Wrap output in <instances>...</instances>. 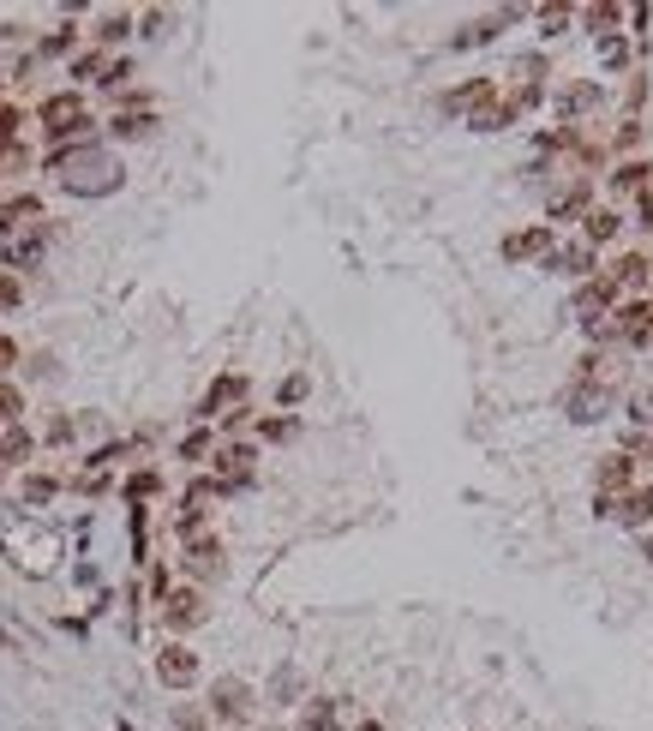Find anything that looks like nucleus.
<instances>
[{
  "mask_svg": "<svg viewBox=\"0 0 653 731\" xmlns=\"http://www.w3.org/2000/svg\"><path fill=\"white\" fill-rule=\"evenodd\" d=\"M42 252H48V222H36L30 234H12L6 240V270H36Z\"/></svg>",
  "mask_w": 653,
  "mask_h": 731,
  "instance_id": "obj_13",
  "label": "nucleus"
},
{
  "mask_svg": "<svg viewBox=\"0 0 653 731\" xmlns=\"http://www.w3.org/2000/svg\"><path fill=\"white\" fill-rule=\"evenodd\" d=\"M600 60H606L612 72H624V66H630V42H624V36H600Z\"/></svg>",
  "mask_w": 653,
  "mask_h": 731,
  "instance_id": "obj_29",
  "label": "nucleus"
},
{
  "mask_svg": "<svg viewBox=\"0 0 653 731\" xmlns=\"http://www.w3.org/2000/svg\"><path fill=\"white\" fill-rule=\"evenodd\" d=\"M72 78H96V84H102V78H108V54H102V48L78 54V60H72Z\"/></svg>",
  "mask_w": 653,
  "mask_h": 731,
  "instance_id": "obj_27",
  "label": "nucleus"
},
{
  "mask_svg": "<svg viewBox=\"0 0 653 731\" xmlns=\"http://www.w3.org/2000/svg\"><path fill=\"white\" fill-rule=\"evenodd\" d=\"M240 396H246V378H240V372H228V378H216V384H210V396L198 402V414L210 420V414H222V408H228V402H240Z\"/></svg>",
  "mask_w": 653,
  "mask_h": 731,
  "instance_id": "obj_23",
  "label": "nucleus"
},
{
  "mask_svg": "<svg viewBox=\"0 0 653 731\" xmlns=\"http://www.w3.org/2000/svg\"><path fill=\"white\" fill-rule=\"evenodd\" d=\"M522 120V108L510 102V96H492V102H480L474 114H468V132H510Z\"/></svg>",
  "mask_w": 653,
  "mask_h": 731,
  "instance_id": "obj_14",
  "label": "nucleus"
},
{
  "mask_svg": "<svg viewBox=\"0 0 653 731\" xmlns=\"http://www.w3.org/2000/svg\"><path fill=\"white\" fill-rule=\"evenodd\" d=\"M210 456V432H192V438H180V462H204Z\"/></svg>",
  "mask_w": 653,
  "mask_h": 731,
  "instance_id": "obj_34",
  "label": "nucleus"
},
{
  "mask_svg": "<svg viewBox=\"0 0 653 731\" xmlns=\"http://www.w3.org/2000/svg\"><path fill=\"white\" fill-rule=\"evenodd\" d=\"M618 228H624V216H618V210H588V216H582V240H588L594 252H600V246H612V240H618Z\"/></svg>",
  "mask_w": 653,
  "mask_h": 731,
  "instance_id": "obj_21",
  "label": "nucleus"
},
{
  "mask_svg": "<svg viewBox=\"0 0 653 731\" xmlns=\"http://www.w3.org/2000/svg\"><path fill=\"white\" fill-rule=\"evenodd\" d=\"M552 108H558L564 126H582V120L600 108V78H576V84H564V90L552 96Z\"/></svg>",
  "mask_w": 653,
  "mask_h": 731,
  "instance_id": "obj_8",
  "label": "nucleus"
},
{
  "mask_svg": "<svg viewBox=\"0 0 653 731\" xmlns=\"http://www.w3.org/2000/svg\"><path fill=\"white\" fill-rule=\"evenodd\" d=\"M552 246H558V228H552V222H534V228H516V234H504V258H510V264L546 258Z\"/></svg>",
  "mask_w": 653,
  "mask_h": 731,
  "instance_id": "obj_11",
  "label": "nucleus"
},
{
  "mask_svg": "<svg viewBox=\"0 0 653 731\" xmlns=\"http://www.w3.org/2000/svg\"><path fill=\"white\" fill-rule=\"evenodd\" d=\"M18 414H24V390L0 384V426H18Z\"/></svg>",
  "mask_w": 653,
  "mask_h": 731,
  "instance_id": "obj_31",
  "label": "nucleus"
},
{
  "mask_svg": "<svg viewBox=\"0 0 653 731\" xmlns=\"http://www.w3.org/2000/svg\"><path fill=\"white\" fill-rule=\"evenodd\" d=\"M534 18H540V36H558V30H564V24L576 18V12H570V6H540Z\"/></svg>",
  "mask_w": 653,
  "mask_h": 731,
  "instance_id": "obj_32",
  "label": "nucleus"
},
{
  "mask_svg": "<svg viewBox=\"0 0 653 731\" xmlns=\"http://www.w3.org/2000/svg\"><path fill=\"white\" fill-rule=\"evenodd\" d=\"M48 168L60 174V186H66V192H84V198H96V192H114V186H120V162H114V156H102L96 144L54 150V162H48Z\"/></svg>",
  "mask_w": 653,
  "mask_h": 731,
  "instance_id": "obj_1",
  "label": "nucleus"
},
{
  "mask_svg": "<svg viewBox=\"0 0 653 731\" xmlns=\"http://www.w3.org/2000/svg\"><path fill=\"white\" fill-rule=\"evenodd\" d=\"M252 702H258V690H252L246 678H216V684H210V714H216V720H246Z\"/></svg>",
  "mask_w": 653,
  "mask_h": 731,
  "instance_id": "obj_10",
  "label": "nucleus"
},
{
  "mask_svg": "<svg viewBox=\"0 0 653 731\" xmlns=\"http://www.w3.org/2000/svg\"><path fill=\"white\" fill-rule=\"evenodd\" d=\"M612 510H618V498H606V492H594V516H600V522H612Z\"/></svg>",
  "mask_w": 653,
  "mask_h": 731,
  "instance_id": "obj_44",
  "label": "nucleus"
},
{
  "mask_svg": "<svg viewBox=\"0 0 653 731\" xmlns=\"http://www.w3.org/2000/svg\"><path fill=\"white\" fill-rule=\"evenodd\" d=\"M336 708H342V702H330V696L306 702V714H300V731H336Z\"/></svg>",
  "mask_w": 653,
  "mask_h": 731,
  "instance_id": "obj_25",
  "label": "nucleus"
},
{
  "mask_svg": "<svg viewBox=\"0 0 653 731\" xmlns=\"http://www.w3.org/2000/svg\"><path fill=\"white\" fill-rule=\"evenodd\" d=\"M42 132H48V144H84V132H90V114H84V96H72V90H60V96H48L42 102Z\"/></svg>",
  "mask_w": 653,
  "mask_h": 731,
  "instance_id": "obj_2",
  "label": "nucleus"
},
{
  "mask_svg": "<svg viewBox=\"0 0 653 731\" xmlns=\"http://www.w3.org/2000/svg\"><path fill=\"white\" fill-rule=\"evenodd\" d=\"M570 312L582 318V324H600V318H612L618 312V282L600 270V276H588V282H576V300H570Z\"/></svg>",
  "mask_w": 653,
  "mask_h": 731,
  "instance_id": "obj_5",
  "label": "nucleus"
},
{
  "mask_svg": "<svg viewBox=\"0 0 653 731\" xmlns=\"http://www.w3.org/2000/svg\"><path fill=\"white\" fill-rule=\"evenodd\" d=\"M612 330H618V342L624 348H648L653 342V294H636V300H624L618 312H612Z\"/></svg>",
  "mask_w": 653,
  "mask_h": 731,
  "instance_id": "obj_6",
  "label": "nucleus"
},
{
  "mask_svg": "<svg viewBox=\"0 0 653 731\" xmlns=\"http://www.w3.org/2000/svg\"><path fill=\"white\" fill-rule=\"evenodd\" d=\"M156 678H162V690H192L198 684V654L186 642H168L156 654Z\"/></svg>",
  "mask_w": 653,
  "mask_h": 731,
  "instance_id": "obj_9",
  "label": "nucleus"
},
{
  "mask_svg": "<svg viewBox=\"0 0 653 731\" xmlns=\"http://www.w3.org/2000/svg\"><path fill=\"white\" fill-rule=\"evenodd\" d=\"M612 522H624V528L648 534V528H653V486H648V492H642V486H636V492H624V498H618V510H612Z\"/></svg>",
  "mask_w": 653,
  "mask_h": 731,
  "instance_id": "obj_18",
  "label": "nucleus"
},
{
  "mask_svg": "<svg viewBox=\"0 0 653 731\" xmlns=\"http://www.w3.org/2000/svg\"><path fill=\"white\" fill-rule=\"evenodd\" d=\"M72 432H78V426H72V420H66V414H54V420H48V432H42V438H48V444H72Z\"/></svg>",
  "mask_w": 653,
  "mask_h": 731,
  "instance_id": "obj_38",
  "label": "nucleus"
},
{
  "mask_svg": "<svg viewBox=\"0 0 653 731\" xmlns=\"http://www.w3.org/2000/svg\"><path fill=\"white\" fill-rule=\"evenodd\" d=\"M54 492H60V480H48V474H30V480H24V498H30V504H48Z\"/></svg>",
  "mask_w": 653,
  "mask_h": 731,
  "instance_id": "obj_33",
  "label": "nucleus"
},
{
  "mask_svg": "<svg viewBox=\"0 0 653 731\" xmlns=\"http://www.w3.org/2000/svg\"><path fill=\"white\" fill-rule=\"evenodd\" d=\"M540 270H552V276H564V282H588V276H600V252H594L588 240H558V246L540 258Z\"/></svg>",
  "mask_w": 653,
  "mask_h": 731,
  "instance_id": "obj_4",
  "label": "nucleus"
},
{
  "mask_svg": "<svg viewBox=\"0 0 653 731\" xmlns=\"http://www.w3.org/2000/svg\"><path fill=\"white\" fill-rule=\"evenodd\" d=\"M636 486H642V462H636V456L612 450V456H600V462H594V492L624 498V492H636Z\"/></svg>",
  "mask_w": 653,
  "mask_h": 731,
  "instance_id": "obj_7",
  "label": "nucleus"
},
{
  "mask_svg": "<svg viewBox=\"0 0 653 731\" xmlns=\"http://www.w3.org/2000/svg\"><path fill=\"white\" fill-rule=\"evenodd\" d=\"M30 168V150L24 144H0V180H12V174H24Z\"/></svg>",
  "mask_w": 653,
  "mask_h": 731,
  "instance_id": "obj_30",
  "label": "nucleus"
},
{
  "mask_svg": "<svg viewBox=\"0 0 653 731\" xmlns=\"http://www.w3.org/2000/svg\"><path fill=\"white\" fill-rule=\"evenodd\" d=\"M186 570H192V576H204V582H210V576H222V570H228V564H222V540H216V534L186 540Z\"/></svg>",
  "mask_w": 653,
  "mask_h": 731,
  "instance_id": "obj_16",
  "label": "nucleus"
},
{
  "mask_svg": "<svg viewBox=\"0 0 653 731\" xmlns=\"http://www.w3.org/2000/svg\"><path fill=\"white\" fill-rule=\"evenodd\" d=\"M276 696H282V702H294V696H300V672H294V666H282V672H276Z\"/></svg>",
  "mask_w": 653,
  "mask_h": 731,
  "instance_id": "obj_39",
  "label": "nucleus"
},
{
  "mask_svg": "<svg viewBox=\"0 0 653 731\" xmlns=\"http://www.w3.org/2000/svg\"><path fill=\"white\" fill-rule=\"evenodd\" d=\"M642 552H648V564H653V528H648V534H642Z\"/></svg>",
  "mask_w": 653,
  "mask_h": 731,
  "instance_id": "obj_45",
  "label": "nucleus"
},
{
  "mask_svg": "<svg viewBox=\"0 0 653 731\" xmlns=\"http://www.w3.org/2000/svg\"><path fill=\"white\" fill-rule=\"evenodd\" d=\"M306 390H312V378H306V372H294V378H282V390H276V396H282V402L294 408V402H300Z\"/></svg>",
  "mask_w": 653,
  "mask_h": 731,
  "instance_id": "obj_37",
  "label": "nucleus"
},
{
  "mask_svg": "<svg viewBox=\"0 0 653 731\" xmlns=\"http://www.w3.org/2000/svg\"><path fill=\"white\" fill-rule=\"evenodd\" d=\"M606 276L618 282V294H624V288H648L653 294V252H624Z\"/></svg>",
  "mask_w": 653,
  "mask_h": 731,
  "instance_id": "obj_17",
  "label": "nucleus"
},
{
  "mask_svg": "<svg viewBox=\"0 0 653 731\" xmlns=\"http://www.w3.org/2000/svg\"><path fill=\"white\" fill-rule=\"evenodd\" d=\"M258 432H264V438H294V420H264Z\"/></svg>",
  "mask_w": 653,
  "mask_h": 731,
  "instance_id": "obj_43",
  "label": "nucleus"
},
{
  "mask_svg": "<svg viewBox=\"0 0 653 731\" xmlns=\"http://www.w3.org/2000/svg\"><path fill=\"white\" fill-rule=\"evenodd\" d=\"M150 126H156V114H138V108L132 114H114V138H144Z\"/></svg>",
  "mask_w": 653,
  "mask_h": 731,
  "instance_id": "obj_28",
  "label": "nucleus"
},
{
  "mask_svg": "<svg viewBox=\"0 0 653 731\" xmlns=\"http://www.w3.org/2000/svg\"><path fill=\"white\" fill-rule=\"evenodd\" d=\"M636 138H642V120H624V126H618V138H612V144H618V150H630V144H636Z\"/></svg>",
  "mask_w": 653,
  "mask_h": 731,
  "instance_id": "obj_42",
  "label": "nucleus"
},
{
  "mask_svg": "<svg viewBox=\"0 0 653 731\" xmlns=\"http://www.w3.org/2000/svg\"><path fill=\"white\" fill-rule=\"evenodd\" d=\"M18 126H24V114L12 102H0V144H18Z\"/></svg>",
  "mask_w": 653,
  "mask_h": 731,
  "instance_id": "obj_35",
  "label": "nucleus"
},
{
  "mask_svg": "<svg viewBox=\"0 0 653 731\" xmlns=\"http://www.w3.org/2000/svg\"><path fill=\"white\" fill-rule=\"evenodd\" d=\"M24 300V288H18V276H0V312H12Z\"/></svg>",
  "mask_w": 653,
  "mask_h": 731,
  "instance_id": "obj_40",
  "label": "nucleus"
},
{
  "mask_svg": "<svg viewBox=\"0 0 653 731\" xmlns=\"http://www.w3.org/2000/svg\"><path fill=\"white\" fill-rule=\"evenodd\" d=\"M30 450H36V438H30L24 426H6V432H0V474L24 468V462H30Z\"/></svg>",
  "mask_w": 653,
  "mask_h": 731,
  "instance_id": "obj_22",
  "label": "nucleus"
},
{
  "mask_svg": "<svg viewBox=\"0 0 653 731\" xmlns=\"http://www.w3.org/2000/svg\"><path fill=\"white\" fill-rule=\"evenodd\" d=\"M126 30H132V12H102V18H96V42H102V48L126 42Z\"/></svg>",
  "mask_w": 653,
  "mask_h": 731,
  "instance_id": "obj_26",
  "label": "nucleus"
},
{
  "mask_svg": "<svg viewBox=\"0 0 653 731\" xmlns=\"http://www.w3.org/2000/svg\"><path fill=\"white\" fill-rule=\"evenodd\" d=\"M612 402H618V384L612 378H576L570 396H564V414L576 426H600V420H612Z\"/></svg>",
  "mask_w": 653,
  "mask_h": 731,
  "instance_id": "obj_3",
  "label": "nucleus"
},
{
  "mask_svg": "<svg viewBox=\"0 0 653 731\" xmlns=\"http://www.w3.org/2000/svg\"><path fill=\"white\" fill-rule=\"evenodd\" d=\"M18 366V342L12 336H0V384H6V372Z\"/></svg>",
  "mask_w": 653,
  "mask_h": 731,
  "instance_id": "obj_41",
  "label": "nucleus"
},
{
  "mask_svg": "<svg viewBox=\"0 0 653 731\" xmlns=\"http://www.w3.org/2000/svg\"><path fill=\"white\" fill-rule=\"evenodd\" d=\"M42 54H72V24L48 30V36H42Z\"/></svg>",
  "mask_w": 653,
  "mask_h": 731,
  "instance_id": "obj_36",
  "label": "nucleus"
},
{
  "mask_svg": "<svg viewBox=\"0 0 653 731\" xmlns=\"http://www.w3.org/2000/svg\"><path fill=\"white\" fill-rule=\"evenodd\" d=\"M492 96H498V84L480 72V78H468L462 90H444V102H438V108H444V114H456V108H468V114H474V108H480V102H492Z\"/></svg>",
  "mask_w": 653,
  "mask_h": 731,
  "instance_id": "obj_19",
  "label": "nucleus"
},
{
  "mask_svg": "<svg viewBox=\"0 0 653 731\" xmlns=\"http://www.w3.org/2000/svg\"><path fill=\"white\" fill-rule=\"evenodd\" d=\"M162 624H168L174 636L198 630V624H204V594H198V588H174V594H162Z\"/></svg>",
  "mask_w": 653,
  "mask_h": 731,
  "instance_id": "obj_12",
  "label": "nucleus"
},
{
  "mask_svg": "<svg viewBox=\"0 0 653 731\" xmlns=\"http://www.w3.org/2000/svg\"><path fill=\"white\" fill-rule=\"evenodd\" d=\"M576 18H582V24H588V30H594V36H618V24H624V18H630V12H624V6H612V0H606V6H582V12H576Z\"/></svg>",
  "mask_w": 653,
  "mask_h": 731,
  "instance_id": "obj_24",
  "label": "nucleus"
},
{
  "mask_svg": "<svg viewBox=\"0 0 653 731\" xmlns=\"http://www.w3.org/2000/svg\"><path fill=\"white\" fill-rule=\"evenodd\" d=\"M354 731H384V726H378V720H366V726H354Z\"/></svg>",
  "mask_w": 653,
  "mask_h": 731,
  "instance_id": "obj_46",
  "label": "nucleus"
},
{
  "mask_svg": "<svg viewBox=\"0 0 653 731\" xmlns=\"http://www.w3.org/2000/svg\"><path fill=\"white\" fill-rule=\"evenodd\" d=\"M588 198H594V186H588V174H576V180H570V192H558V198H552V228H558V222H582V216L594 210Z\"/></svg>",
  "mask_w": 653,
  "mask_h": 731,
  "instance_id": "obj_15",
  "label": "nucleus"
},
{
  "mask_svg": "<svg viewBox=\"0 0 653 731\" xmlns=\"http://www.w3.org/2000/svg\"><path fill=\"white\" fill-rule=\"evenodd\" d=\"M612 192H618V198H648L653 168L648 162H618V168H612Z\"/></svg>",
  "mask_w": 653,
  "mask_h": 731,
  "instance_id": "obj_20",
  "label": "nucleus"
}]
</instances>
